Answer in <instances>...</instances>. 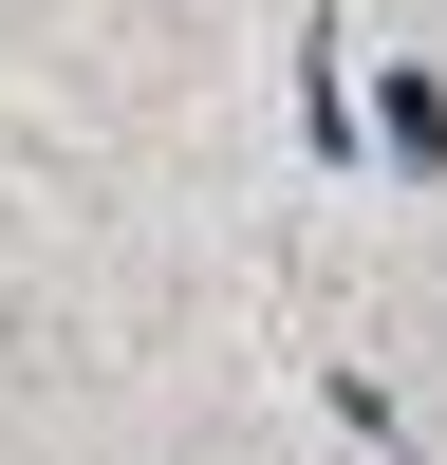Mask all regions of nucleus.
<instances>
[{"instance_id":"nucleus-1","label":"nucleus","mask_w":447,"mask_h":465,"mask_svg":"<svg viewBox=\"0 0 447 465\" xmlns=\"http://www.w3.org/2000/svg\"><path fill=\"white\" fill-rule=\"evenodd\" d=\"M372 149H392V168H447V94H429V74H410V56L372 74Z\"/></svg>"},{"instance_id":"nucleus-2","label":"nucleus","mask_w":447,"mask_h":465,"mask_svg":"<svg viewBox=\"0 0 447 465\" xmlns=\"http://www.w3.org/2000/svg\"><path fill=\"white\" fill-rule=\"evenodd\" d=\"M298 149H317V168H354V94H335V37H298Z\"/></svg>"}]
</instances>
